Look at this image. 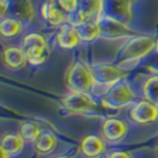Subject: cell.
Returning <instances> with one entry per match:
<instances>
[{
    "instance_id": "11",
    "label": "cell",
    "mask_w": 158,
    "mask_h": 158,
    "mask_svg": "<svg viewBox=\"0 0 158 158\" xmlns=\"http://www.w3.org/2000/svg\"><path fill=\"white\" fill-rule=\"evenodd\" d=\"M103 150H105V144L102 139H100L98 135H88L81 144V151L88 158L99 157Z\"/></svg>"
},
{
    "instance_id": "18",
    "label": "cell",
    "mask_w": 158,
    "mask_h": 158,
    "mask_svg": "<svg viewBox=\"0 0 158 158\" xmlns=\"http://www.w3.org/2000/svg\"><path fill=\"white\" fill-rule=\"evenodd\" d=\"M19 133L24 138V140L27 142H36L37 138L40 137V127L37 126L35 123H25L20 126Z\"/></svg>"
},
{
    "instance_id": "20",
    "label": "cell",
    "mask_w": 158,
    "mask_h": 158,
    "mask_svg": "<svg viewBox=\"0 0 158 158\" xmlns=\"http://www.w3.org/2000/svg\"><path fill=\"white\" fill-rule=\"evenodd\" d=\"M110 158H132L130 153H127L125 151H115V152H112Z\"/></svg>"
},
{
    "instance_id": "15",
    "label": "cell",
    "mask_w": 158,
    "mask_h": 158,
    "mask_svg": "<svg viewBox=\"0 0 158 158\" xmlns=\"http://www.w3.org/2000/svg\"><path fill=\"white\" fill-rule=\"evenodd\" d=\"M0 32L6 38L16 37L22 32V24L13 18H4L0 23Z\"/></svg>"
},
{
    "instance_id": "24",
    "label": "cell",
    "mask_w": 158,
    "mask_h": 158,
    "mask_svg": "<svg viewBox=\"0 0 158 158\" xmlns=\"http://www.w3.org/2000/svg\"><path fill=\"white\" fill-rule=\"evenodd\" d=\"M156 50H157V54H158V40H157V42H156Z\"/></svg>"
},
{
    "instance_id": "2",
    "label": "cell",
    "mask_w": 158,
    "mask_h": 158,
    "mask_svg": "<svg viewBox=\"0 0 158 158\" xmlns=\"http://www.w3.org/2000/svg\"><path fill=\"white\" fill-rule=\"evenodd\" d=\"M23 50L26 55L27 62L32 65H40L44 63L45 60L49 57V49L47 47V42L44 37L37 33L32 32L26 35L23 40Z\"/></svg>"
},
{
    "instance_id": "21",
    "label": "cell",
    "mask_w": 158,
    "mask_h": 158,
    "mask_svg": "<svg viewBox=\"0 0 158 158\" xmlns=\"http://www.w3.org/2000/svg\"><path fill=\"white\" fill-rule=\"evenodd\" d=\"M7 5H8V1L7 0H1V15H4L7 10Z\"/></svg>"
},
{
    "instance_id": "3",
    "label": "cell",
    "mask_w": 158,
    "mask_h": 158,
    "mask_svg": "<svg viewBox=\"0 0 158 158\" xmlns=\"http://www.w3.org/2000/svg\"><path fill=\"white\" fill-rule=\"evenodd\" d=\"M135 100V94L130 86L125 82L113 85L111 89L103 95L102 103L110 108H120Z\"/></svg>"
},
{
    "instance_id": "5",
    "label": "cell",
    "mask_w": 158,
    "mask_h": 158,
    "mask_svg": "<svg viewBox=\"0 0 158 158\" xmlns=\"http://www.w3.org/2000/svg\"><path fill=\"white\" fill-rule=\"evenodd\" d=\"M130 118L143 125L153 123L158 118V107L148 100H142L130 111Z\"/></svg>"
},
{
    "instance_id": "9",
    "label": "cell",
    "mask_w": 158,
    "mask_h": 158,
    "mask_svg": "<svg viewBox=\"0 0 158 158\" xmlns=\"http://www.w3.org/2000/svg\"><path fill=\"white\" fill-rule=\"evenodd\" d=\"M57 43L58 45L63 49H71L79 45L81 38L77 32V29L70 24L64 25L63 27L57 33Z\"/></svg>"
},
{
    "instance_id": "13",
    "label": "cell",
    "mask_w": 158,
    "mask_h": 158,
    "mask_svg": "<svg viewBox=\"0 0 158 158\" xmlns=\"http://www.w3.org/2000/svg\"><path fill=\"white\" fill-rule=\"evenodd\" d=\"M24 148V138L19 135H6L1 140V150L10 155H18Z\"/></svg>"
},
{
    "instance_id": "6",
    "label": "cell",
    "mask_w": 158,
    "mask_h": 158,
    "mask_svg": "<svg viewBox=\"0 0 158 158\" xmlns=\"http://www.w3.org/2000/svg\"><path fill=\"white\" fill-rule=\"evenodd\" d=\"M62 105L67 111L71 113H81V112L89 111L94 107V101L87 93L81 92H73L71 94L67 95L62 100Z\"/></svg>"
},
{
    "instance_id": "22",
    "label": "cell",
    "mask_w": 158,
    "mask_h": 158,
    "mask_svg": "<svg viewBox=\"0 0 158 158\" xmlns=\"http://www.w3.org/2000/svg\"><path fill=\"white\" fill-rule=\"evenodd\" d=\"M0 152H1V158H11V155L7 153L6 151H4V150H1V149H0Z\"/></svg>"
},
{
    "instance_id": "14",
    "label": "cell",
    "mask_w": 158,
    "mask_h": 158,
    "mask_svg": "<svg viewBox=\"0 0 158 158\" xmlns=\"http://www.w3.org/2000/svg\"><path fill=\"white\" fill-rule=\"evenodd\" d=\"M76 29H77L81 40H85V42H92L96 40L101 33L100 26L95 22H88L81 26H77Z\"/></svg>"
},
{
    "instance_id": "10",
    "label": "cell",
    "mask_w": 158,
    "mask_h": 158,
    "mask_svg": "<svg viewBox=\"0 0 158 158\" xmlns=\"http://www.w3.org/2000/svg\"><path fill=\"white\" fill-rule=\"evenodd\" d=\"M42 17L52 26H57L65 20L64 11L61 7H57L52 1H47L43 4L40 10Z\"/></svg>"
},
{
    "instance_id": "25",
    "label": "cell",
    "mask_w": 158,
    "mask_h": 158,
    "mask_svg": "<svg viewBox=\"0 0 158 158\" xmlns=\"http://www.w3.org/2000/svg\"><path fill=\"white\" fill-rule=\"evenodd\" d=\"M157 150H158V149H157Z\"/></svg>"
},
{
    "instance_id": "8",
    "label": "cell",
    "mask_w": 158,
    "mask_h": 158,
    "mask_svg": "<svg viewBox=\"0 0 158 158\" xmlns=\"http://www.w3.org/2000/svg\"><path fill=\"white\" fill-rule=\"evenodd\" d=\"M127 125L123 120L117 118L107 119L102 125L103 137L110 142H119L126 135Z\"/></svg>"
},
{
    "instance_id": "4",
    "label": "cell",
    "mask_w": 158,
    "mask_h": 158,
    "mask_svg": "<svg viewBox=\"0 0 158 158\" xmlns=\"http://www.w3.org/2000/svg\"><path fill=\"white\" fill-rule=\"evenodd\" d=\"M153 47H156V43L151 37L139 36L127 43L126 47L123 49V56L128 60L138 58L150 52V50L153 49Z\"/></svg>"
},
{
    "instance_id": "1",
    "label": "cell",
    "mask_w": 158,
    "mask_h": 158,
    "mask_svg": "<svg viewBox=\"0 0 158 158\" xmlns=\"http://www.w3.org/2000/svg\"><path fill=\"white\" fill-rule=\"evenodd\" d=\"M94 83L93 71L82 61L73 64L67 74V85L73 92L87 93L92 89Z\"/></svg>"
},
{
    "instance_id": "16",
    "label": "cell",
    "mask_w": 158,
    "mask_h": 158,
    "mask_svg": "<svg viewBox=\"0 0 158 158\" xmlns=\"http://www.w3.org/2000/svg\"><path fill=\"white\" fill-rule=\"evenodd\" d=\"M143 94L145 96V100L158 107V76H152L144 83Z\"/></svg>"
},
{
    "instance_id": "17",
    "label": "cell",
    "mask_w": 158,
    "mask_h": 158,
    "mask_svg": "<svg viewBox=\"0 0 158 158\" xmlns=\"http://www.w3.org/2000/svg\"><path fill=\"white\" fill-rule=\"evenodd\" d=\"M36 149L40 153H49L55 149L56 146V138L54 135L49 133V132H44L40 133V137L36 140Z\"/></svg>"
},
{
    "instance_id": "23",
    "label": "cell",
    "mask_w": 158,
    "mask_h": 158,
    "mask_svg": "<svg viewBox=\"0 0 158 158\" xmlns=\"http://www.w3.org/2000/svg\"><path fill=\"white\" fill-rule=\"evenodd\" d=\"M54 158H68L67 156H57V157H54Z\"/></svg>"
},
{
    "instance_id": "12",
    "label": "cell",
    "mask_w": 158,
    "mask_h": 158,
    "mask_svg": "<svg viewBox=\"0 0 158 158\" xmlns=\"http://www.w3.org/2000/svg\"><path fill=\"white\" fill-rule=\"evenodd\" d=\"M4 61L10 68L19 69L23 68L27 62L26 55L24 52L23 48H7L4 51Z\"/></svg>"
},
{
    "instance_id": "7",
    "label": "cell",
    "mask_w": 158,
    "mask_h": 158,
    "mask_svg": "<svg viewBox=\"0 0 158 158\" xmlns=\"http://www.w3.org/2000/svg\"><path fill=\"white\" fill-rule=\"evenodd\" d=\"M93 71V76L94 80L98 81L99 83L102 85H115L121 80L124 76V73L118 69L117 67L113 65H108V64H102V65H98L95 67Z\"/></svg>"
},
{
    "instance_id": "19",
    "label": "cell",
    "mask_w": 158,
    "mask_h": 158,
    "mask_svg": "<svg viewBox=\"0 0 158 158\" xmlns=\"http://www.w3.org/2000/svg\"><path fill=\"white\" fill-rule=\"evenodd\" d=\"M57 4L65 13H73L77 10L79 0H57Z\"/></svg>"
}]
</instances>
